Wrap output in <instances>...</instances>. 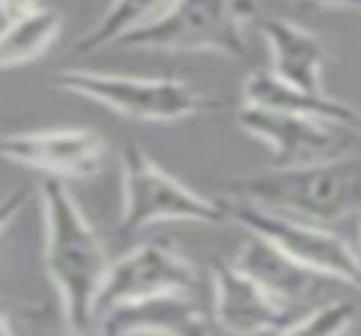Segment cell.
<instances>
[{
    "mask_svg": "<svg viewBox=\"0 0 361 336\" xmlns=\"http://www.w3.org/2000/svg\"><path fill=\"white\" fill-rule=\"evenodd\" d=\"M38 203L44 219V273L54 286L57 308L70 327L89 336L95 327V299L111 260L67 181L44 178L38 184Z\"/></svg>",
    "mask_w": 361,
    "mask_h": 336,
    "instance_id": "6da1fadb",
    "label": "cell"
},
{
    "mask_svg": "<svg viewBox=\"0 0 361 336\" xmlns=\"http://www.w3.org/2000/svg\"><path fill=\"white\" fill-rule=\"evenodd\" d=\"M225 191L231 193V200L330 225L361 212V156L241 174L228 181Z\"/></svg>",
    "mask_w": 361,
    "mask_h": 336,
    "instance_id": "7a4b0ae2",
    "label": "cell"
},
{
    "mask_svg": "<svg viewBox=\"0 0 361 336\" xmlns=\"http://www.w3.org/2000/svg\"><path fill=\"white\" fill-rule=\"evenodd\" d=\"M51 86L80 95V99L99 102L130 121H184L219 108V102L203 89L169 80V76H124L70 67L51 76Z\"/></svg>",
    "mask_w": 361,
    "mask_h": 336,
    "instance_id": "3957f363",
    "label": "cell"
},
{
    "mask_svg": "<svg viewBox=\"0 0 361 336\" xmlns=\"http://www.w3.org/2000/svg\"><path fill=\"white\" fill-rule=\"evenodd\" d=\"M228 219L225 200L187 187L169 174L149 152L127 146L121 156V219L118 232L133 235L156 222H203L219 225Z\"/></svg>",
    "mask_w": 361,
    "mask_h": 336,
    "instance_id": "277c9868",
    "label": "cell"
},
{
    "mask_svg": "<svg viewBox=\"0 0 361 336\" xmlns=\"http://www.w3.org/2000/svg\"><path fill=\"white\" fill-rule=\"evenodd\" d=\"M257 16L254 0H178L165 16L130 32L118 44L143 51H216L247 61L244 23Z\"/></svg>",
    "mask_w": 361,
    "mask_h": 336,
    "instance_id": "5b68a950",
    "label": "cell"
},
{
    "mask_svg": "<svg viewBox=\"0 0 361 336\" xmlns=\"http://www.w3.org/2000/svg\"><path fill=\"white\" fill-rule=\"evenodd\" d=\"M228 219L250 232L254 238L273 244L279 254L295 260L298 267L311 270L317 276H330L352 289H361V257L349 241L330 232L326 225L307 222V219H295L286 212L267 210V206H254L244 200H225Z\"/></svg>",
    "mask_w": 361,
    "mask_h": 336,
    "instance_id": "8992f818",
    "label": "cell"
},
{
    "mask_svg": "<svg viewBox=\"0 0 361 336\" xmlns=\"http://www.w3.org/2000/svg\"><path fill=\"white\" fill-rule=\"evenodd\" d=\"M193 289H197V267L184 254L159 241L137 244L124 257L108 263L105 282L95 299V320L111 308L130 301L169 292H193Z\"/></svg>",
    "mask_w": 361,
    "mask_h": 336,
    "instance_id": "52a82bcc",
    "label": "cell"
},
{
    "mask_svg": "<svg viewBox=\"0 0 361 336\" xmlns=\"http://www.w3.org/2000/svg\"><path fill=\"white\" fill-rule=\"evenodd\" d=\"M238 127L269 146L273 168L311 165V162H326V159L352 156V140H358L355 133L339 131V127L320 124V121L311 118H298V114L288 112H276V108L247 105V102L238 112Z\"/></svg>",
    "mask_w": 361,
    "mask_h": 336,
    "instance_id": "ba28073f",
    "label": "cell"
},
{
    "mask_svg": "<svg viewBox=\"0 0 361 336\" xmlns=\"http://www.w3.org/2000/svg\"><path fill=\"white\" fill-rule=\"evenodd\" d=\"M0 159L42 172L57 181H80L102 172L105 140L89 127H51V131L0 133Z\"/></svg>",
    "mask_w": 361,
    "mask_h": 336,
    "instance_id": "9c48e42d",
    "label": "cell"
},
{
    "mask_svg": "<svg viewBox=\"0 0 361 336\" xmlns=\"http://www.w3.org/2000/svg\"><path fill=\"white\" fill-rule=\"evenodd\" d=\"M212 314L222 330L238 336L276 333L292 320V308L273 299L235 260L212 263Z\"/></svg>",
    "mask_w": 361,
    "mask_h": 336,
    "instance_id": "30bf717a",
    "label": "cell"
},
{
    "mask_svg": "<svg viewBox=\"0 0 361 336\" xmlns=\"http://www.w3.org/2000/svg\"><path fill=\"white\" fill-rule=\"evenodd\" d=\"M102 336H209V320L190 292L140 299L95 320Z\"/></svg>",
    "mask_w": 361,
    "mask_h": 336,
    "instance_id": "8fae6325",
    "label": "cell"
},
{
    "mask_svg": "<svg viewBox=\"0 0 361 336\" xmlns=\"http://www.w3.org/2000/svg\"><path fill=\"white\" fill-rule=\"evenodd\" d=\"M260 35L267 38L273 54V76L301 92H324L326 44L320 35L288 23V19H263Z\"/></svg>",
    "mask_w": 361,
    "mask_h": 336,
    "instance_id": "7c38bea8",
    "label": "cell"
},
{
    "mask_svg": "<svg viewBox=\"0 0 361 336\" xmlns=\"http://www.w3.org/2000/svg\"><path fill=\"white\" fill-rule=\"evenodd\" d=\"M244 102L260 108H276V112H288L298 118H311L320 124L349 131L361 140V108L352 102L336 99L324 89V92H301V89L286 86L282 80H276L273 73H250L244 83Z\"/></svg>",
    "mask_w": 361,
    "mask_h": 336,
    "instance_id": "4fadbf2b",
    "label": "cell"
},
{
    "mask_svg": "<svg viewBox=\"0 0 361 336\" xmlns=\"http://www.w3.org/2000/svg\"><path fill=\"white\" fill-rule=\"evenodd\" d=\"M235 263L254 282H260L273 299H279L282 305H288V308L305 299V295L311 292L314 280H317V273L298 267V263L288 260L286 254H279L273 244L260 241V238H254V235H250V241L241 248V254L235 257Z\"/></svg>",
    "mask_w": 361,
    "mask_h": 336,
    "instance_id": "5bb4252c",
    "label": "cell"
},
{
    "mask_svg": "<svg viewBox=\"0 0 361 336\" xmlns=\"http://www.w3.org/2000/svg\"><path fill=\"white\" fill-rule=\"evenodd\" d=\"M63 16L54 6H32L23 16L6 19L0 29V70H13L42 57L57 42Z\"/></svg>",
    "mask_w": 361,
    "mask_h": 336,
    "instance_id": "9a60e30c",
    "label": "cell"
},
{
    "mask_svg": "<svg viewBox=\"0 0 361 336\" xmlns=\"http://www.w3.org/2000/svg\"><path fill=\"white\" fill-rule=\"evenodd\" d=\"M178 0H111L99 19L76 38V54H95V51L118 44L130 32L143 29V25L156 23L159 16L175 6Z\"/></svg>",
    "mask_w": 361,
    "mask_h": 336,
    "instance_id": "2e32d148",
    "label": "cell"
},
{
    "mask_svg": "<svg viewBox=\"0 0 361 336\" xmlns=\"http://www.w3.org/2000/svg\"><path fill=\"white\" fill-rule=\"evenodd\" d=\"M355 324V305L349 299H336L314 308L298 320H288L276 336H345Z\"/></svg>",
    "mask_w": 361,
    "mask_h": 336,
    "instance_id": "e0dca14e",
    "label": "cell"
},
{
    "mask_svg": "<svg viewBox=\"0 0 361 336\" xmlns=\"http://www.w3.org/2000/svg\"><path fill=\"white\" fill-rule=\"evenodd\" d=\"M29 200H32V191H25V187H13V191H6L4 197H0V238H4L6 229L19 219V212L29 206Z\"/></svg>",
    "mask_w": 361,
    "mask_h": 336,
    "instance_id": "ac0fdd59",
    "label": "cell"
},
{
    "mask_svg": "<svg viewBox=\"0 0 361 336\" xmlns=\"http://www.w3.org/2000/svg\"><path fill=\"white\" fill-rule=\"evenodd\" d=\"M29 336H86V333H80L76 327H70L67 320H63V314L57 320H48V314H42V318H35Z\"/></svg>",
    "mask_w": 361,
    "mask_h": 336,
    "instance_id": "d6986e66",
    "label": "cell"
},
{
    "mask_svg": "<svg viewBox=\"0 0 361 336\" xmlns=\"http://www.w3.org/2000/svg\"><path fill=\"white\" fill-rule=\"evenodd\" d=\"M38 6V0H0V16L13 19V16H23L25 10Z\"/></svg>",
    "mask_w": 361,
    "mask_h": 336,
    "instance_id": "ffe728a7",
    "label": "cell"
},
{
    "mask_svg": "<svg viewBox=\"0 0 361 336\" xmlns=\"http://www.w3.org/2000/svg\"><path fill=\"white\" fill-rule=\"evenodd\" d=\"M324 6H339V10H358L361 13V0H317Z\"/></svg>",
    "mask_w": 361,
    "mask_h": 336,
    "instance_id": "44dd1931",
    "label": "cell"
},
{
    "mask_svg": "<svg viewBox=\"0 0 361 336\" xmlns=\"http://www.w3.org/2000/svg\"><path fill=\"white\" fill-rule=\"evenodd\" d=\"M0 336H16L13 333V327H10V320H6V314L0 311Z\"/></svg>",
    "mask_w": 361,
    "mask_h": 336,
    "instance_id": "7402d4cb",
    "label": "cell"
},
{
    "mask_svg": "<svg viewBox=\"0 0 361 336\" xmlns=\"http://www.w3.org/2000/svg\"><path fill=\"white\" fill-rule=\"evenodd\" d=\"M358 257H361V229H358Z\"/></svg>",
    "mask_w": 361,
    "mask_h": 336,
    "instance_id": "603a6c76",
    "label": "cell"
}]
</instances>
